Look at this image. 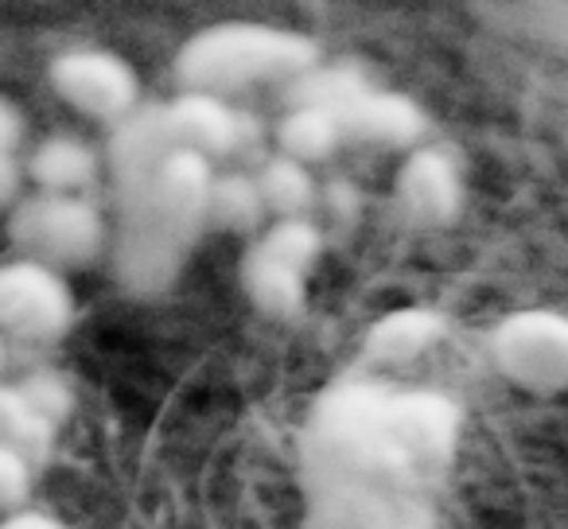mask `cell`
Listing matches in <instances>:
<instances>
[{"instance_id": "cell-13", "label": "cell", "mask_w": 568, "mask_h": 529, "mask_svg": "<svg viewBox=\"0 0 568 529\" xmlns=\"http://www.w3.org/2000/svg\"><path fill=\"white\" fill-rule=\"evenodd\" d=\"M55 420L43 417L20 386H4L0 382V448L17 451L32 467H43L51 459V451H55Z\"/></svg>"}, {"instance_id": "cell-18", "label": "cell", "mask_w": 568, "mask_h": 529, "mask_svg": "<svg viewBox=\"0 0 568 529\" xmlns=\"http://www.w3.org/2000/svg\"><path fill=\"white\" fill-rule=\"evenodd\" d=\"M253 245L261 253H268V257L284 261L288 269L312 277V269L320 265V253H324V234H320V226L312 218H284L273 222L268 230H261L253 237Z\"/></svg>"}, {"instance_id": "cell-8", "label": "cell", "mask_w": 568, "mask_h": 529, "mask_svg": "<svg viewBox=\"0 0 568 529\" xmlns=\"http://www.w3.org/2000/svg\"><path fill=\"white\" fill-rule=\"evenodd\" d=\"M160 110H164V125L172 141L180 149L206 156L211 164L222 156H234V152H245L250 141H257V125L242 110H234L226 98L183 90L180 98L164 102Z\"/></svg>"}, {"instance_id": "cell-4", "label": "cell", "mask_w": 568, "mask_h": 529, "mask_svg": "<svg viewBox=\"0 0 568 529\" xmlns=\"http://www.w3.org/2000/svg\"><path fill=\"white\" fill-rule=\"evenodd\" d=\"M48 82L59 102L113 129L141 110V74L110 48H63L48 63Z\"/></svg>"}, {"instance_id": "cell-11", "label": "cell", "mask_w": 568, "mask_h": 529, "mask_svg": "<svg viewBox=\"0 0 568 529\" xmlns=\"http://www.w3.org/2000/svg\"><path fill=\"white\" fill-rule=\"evenodd\" d=\"M242 293L250 296V304L268 319H301L308 312V277L296 269H288L284 261L261 253L257 245L250 242V250L242 253Z\"/></svg>"}, {"instance_id": "cell-24", "label": "cell", "mask_w": 568, "mask_h": 529, "mask_svg": "<svg viewBox=\"0 0 568 529\" xmlns=\"http://www.w3.org/2000/svg\"><path fill=\"white\" fill-rule=\"evenodd\" d=\"M0 363H4V339H0Z\"/></svg>"}, {"instance_id": "cell-14", "label": "cell", "mask_w": 568, "mask_h": 529, "mask_svg": "<svg viewBox=\"0 0 568 529\" xmlns=\"http://www.w3.org/2000/svg\"><path fill=\"white\" fill-rule=\"evenodd\" d=\"M276 144L281 156L301 160V164H324L335 152L347 149V136L335 118V110H316V105H296L276 125Z\"/></svg>"}, {"instance_id": "cell-6", "label": "cell", "mask_w": 568, "mask_h": 529, "mask_svg": "<svg viewBox=\"0 0 568 529\" xmlns=\"http://www.w3.org/2000/svg\"><path fill=\"white\" fill-rule=\"evenodd\" d=\"M74 327V293L63 273L40 261L0 265V339L59 343Z\"/></svg>"}, {"instance_id": "cell-15", "label": "cell", "mask_w": 568, "mask_h": 529, "mask_svg": "<svg viewBox=\"0 0 568 529\" xmlns=\"http://www.w3.org/2000/svg\"><path fill=\"white\" fill-rule=\"evenodd\" d=\"M265 218H268V211H265V199H261L257 175L253 172H214L211 206H206L211 230L257 237L261 226H265Z\"/></svg>"}, {"instance_id": "cell-21", "label": "cell", "mask_w": 568, "mask_h": 529, "mask_svg": "<svg viewBox=\"0 0 568 529\" xmlns=\"http://www.w3.org/2000/svg\"><path fill=\"white\" fill-rule=\"evenodd\" d=\"M24 164H20L17 152H0V211H17L20 199H24Z\"/></svg>"}, {"instance_id": "cell-3", "label": "cell", "mask_w": 568, "mask_h": 529, "mask_svg": "<svg viewBox=\"0 0 568 529\" xmlns=\"http://www.w3.org/2000/svg\"><path fill=\"white\" fill-rule=\"evenodd\" d=\"M12 242L55 273L87 269L105 250V218L87 195H28L9 214Z\"/></svg>"}, {"instance_id": "cell-5", "label": "cell", "mask_w": 568, "mask_h": 529, "mask_svg": "<svg viewBox=\"0 0 568 529\" xmlns=\"http://www.w3.org/2000/svg\"><path fill=\"white\" fill-rule=\"evenodd\" d=\"M498 374L526 394L568 389V316L549 308L514 312L490 332Z\"/></svg>"}, {"instance_id": "cell-12", "label": "cell", "mask_w": 568, "mask_h": 529, "mask_svg": "<svg viewBox=\"0 0 568 529\" xmlns=\"http://www.w3.org/2000/svg\"><path fill=\"white\" fill-rule=\"evenodd\" d=\"M444 339V319L428 308H397L363 335V358L378 366H405Z\"/></svg>"}, {"instance_id": "cell-17", "label": "cell", "mask_w": 568, "mask_h": 529, "mask_svg": "<svg viewBox=\"0 0 568 529\" xmlns=\"http://www.w3.org/2000/svg\"><path fill=\"white\" fill-rule=\"evenodd\" d=\"M366 90H374V82L366 79L358 67L351 63H335V67H312L301 79H293L284 87V98H288V110L296 105H316V110H343L347 102L363 98Z\"/></svg>"}, {"instance_id": "cell-19", "label": "cell", "mask_w": 568, "mask_h": 529, "mask_svg": "<svg viewBox=\"0 0 568 529\" xmlns=\"http://www.w3.org/2000/svg\"><path fill=\"white\" fill-rule=\"evenodd\" d=\"M32 475L36 467L28 459H20L17 451L0 448V513L9 518V513L24 510L28 495H32Z\"/></svg>"}, {"instance_id": "cell-22", "label": "cell", "mask_w": 568, "mask_h": 529, "mask_svg": "<svg viewBox=\"0 0 568 529\" xmlns=\"http://www.w3.org/2000/svg\"><path fill=\"white\" fill-rule=\"evenodd\" d=\"M24 133H28V125H24L20 105L0 94V152H17L20 144H24Z\"/></svg>"}, {"instance_id": "cell-2", "label": "cell", "mask_w": 568, "mask_h": 529, "mask_svg": "<svg viewBox=\"0 0 568 529\" xmlns=\"http://www.w3.org/2000/svg\"><path fill=\"white\" fill-rule=\"evenodd\" d=\"M312 67H320V43L312 35L257 20H230L203 28L183 43L175 55V79L191 94L226 98L265 82L288 87Z\"/></svg>"}, {"instance_id": "cell-16", "label": "cell", "mask_w": 568, "mask_h": 529, "mask_svg": "<svg viewBox=\"0 0 568 529\" xmlns=\"http://www.w3.org/2000/svg\"><path fill=\"white\" fill-rule=\"evenodd\" d=\"M253 175H257L265 211L273 214L276 222L308 218V214L316 211V199H320L316 175H312V167L301 164V160H288L276 152V156H268Z\"/></svg>"}, {"instance_id": "cell-20", "label": "cell", "mask_w": 568, "mask_h": 529, "mask_svg": "<svg viewBox=\"0 0 568 529\" xmlns=\"http://www.w3.org/2000/svg\"><path fill=\"white\" fill-rule=\"evenodd\" d=\"M20 389H24L36 409L48 420H55V425H63V420L71 417V386H67L59 374H36V378L20 382Z\"/></svg>"}, {"instance_id": "cell-7", "label": "cell", "mask_w": 568, "mask_h": 529, "mask_svg": "<svg viewBox=\"0 0 568 529\" xmlns=\"http://www.w3.org/2000/svg\"><path fill=\"white\" fill-rule=\"evenodd\" d=\"M464 172L440 144H420L405 156L394 180V203L409 226L444 230L464 211Z\"/></svg>"}, {"instance_id": "cell-1", "label": "cell", "mask_w": 568, "mask_h": 529, "mask_svg": "<svg viewBox=\"0 0 568 529\" xmlns=\"http://www.w3.org/2000/svg\"><path fill=\"white\" fill-rule=\"evenodd\" d=\"M110 167L121 199V281L141 296L160 293L211 230L214 167L172 141L160 105H141L113 129Z\"/></svg>"}, {"instance_id": "cell-9", "label": "cell", "mask_w": 568, "mask_h": 529, "mask_svg": "<svg viewBox=\"0 0 568 529\" xmlns=\"http://www.w3.org/2000/svg\"><path fill=\"white\" fill-rule=\"evenodd\" d=\"M343 136L351 144H371V149H420L428 136V113L420 102L397 90H366L363 98L335 110Z\"/></svg>"}, {"instance_id": "cell-23", "label": "cell", "mask_w": 568, "mask_h": 529, "mask_svg": "<svg viewBox=\"0 0 568 529\" xmlns=\"http://www.w3.org/2000/svg\"><path fill=\"white\" fill-rule=\"evenodd\" d=\"M0 529H67V526L43 510H17L9 518H0Z\"/></svg>"}, {"instance_id": "cell-10", "label": "cell", "mask_w": 568, "mask_h": 529, "mask_svg": "<svg viewBox=\"0 0 568 529\" xmlns=\"http://www.w3.org/2000/svg\"><path fill=\"white\" fill-rule=\"evenodd\" d=\"M24 172L40 195H87L102 172V152L74 133H51L32 149Z\"/></svg>"}]
</instances>
